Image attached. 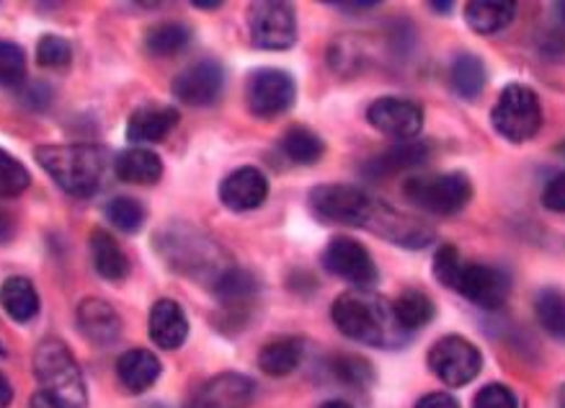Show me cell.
<instances>
[{"label": "cell", "mask_w": 565, "mask_h": 408, "mask_svg": "<svg viewBox=\"0 0 565 408\" xmlns=\"http://www.w3.org/2000/svg\"><path fill=\"white\" fill-rule=\"evenodd\" d=\"M488 84V70L478 55L463 52L455 63H452V88L463 101L480 99V93L486 91Z\"/></svg>", "instance_id": "cell-25"}, {"label": "cell", "mask_w": 565, "mask_h": 408, "mask_svg": "<svg viewBox=\"0 0 565 408\" xmlns=\"http://www.w3.org/2000/svg\"><path fill=\"white\" fill-rule=\"evenodd\" d=\"M117 375L130 393H145L160 377V360L147 349H130L119 357Z\"/></svg>", "instance_id": "cell-20"}, {"label": "cell", "mask_w": 565, "mask_h": 408, "mask_svg": "<svg viewBox=\"0 0 565 408\" xmlns=\"http://www.w3.org/2000/svg\"><path fill=\"white\" fill-rule=\"evenodd\" d=\"M13 239V218L9 210L0 207V243H9Z\"/></svg>", "instance_id": "cell-43"}, {"label": "cell", "mask_w": 565, "mask_h": 408, "mask_svg": "<svg viewBox=\"0 0 565 408\" xmlns=\"http://www.w3.org/2000/svg\"><path fill=\"white\" fill-rule=\"evenodd\" d=\"M248 29L258 49H289L297 42L295 9L281 0H258L248 9Z\"/></svg>", "instance_id": "cell-7"}, {"label": "cell", "mask_w": 565, "mask_h": 408, "mask_svg": "<svg viewBox=\"0 0 565 408\" xmlns=\"http://www.w3.org/2000/svg\"><path fill=\"white\" fill-rule=\"evenodd\" d=\"M189 337V321L176 300H158L151 310V339L160 349L174 352Z\"/></svg>", "instance_id": "cell-18"}, {"label": "cell", "mask_w": 565, "mask_h": 408, "mask_svg": "<svg viewBox=\"0 0 565 408\" xmlns=\"http://www.w3.org/2000/svg\"><path fill=\"white\" fill-rule=\"evenodd\" d=\"M254 398V381L237 373H225L204 383L189 408H248Z\"/></svg>", "instance_id": "cell-15"}, {"label": "cell", "mask_w": 565, "mask_h": 408, "mask_svg": "<svg viewBox=\"0 0 565 408\" xmlns=\"http://www.w3.org/2000/svg\"><path fill=\"white\" fill-rule=\"evenodd\" d=\"M214 298L225 306H233V302H243L256 298L258 293V282L251 272L237 269V266H230L218 277V282L212 285Z\"/></svg>", "instance_id": "cell-30"}, {"label": "cell", "mask_w": 565, "mask_h": 408, "mask_svg": "<svg viewBox=\"0 0 565 408\" xmlns=\"http://www.w3.org/2000/svg\"><path fill=\"white\" fill-rule=\"evenodd\" d=\"M3 354H5V349H3V346H0V357H3Z\"/></svg>", "instance_id": "cell-51"}, {"label": "cell", "mask_w": 565, "mask_h": 408, "mask_svg": "<svg viewBox=\"0 0 565 408\" xmlns=\"http://www.w3.org/2000/svg\"><path fill=\"white\" fill-rule=\"evenodd\" d=\"M392 313H396L400 331H419L434 318V302H431L429 295L421 293V289H406V293H400L398 300L392 302Z\"/></svg>", "instance_id": "cell-27"}, {"label": "cell", "mask_w": 565, "mask_h": 408, "mask_svg": "<svg viewBox=\"0 0 565 408\" xmlns=\"http://www.w3.org/2000/svg\"><path fill=\"white\" fill-rule=\"evenodd\" d=\"M429 365L439 381L452 388H463L480 375L483 354L465 337H444L431 346Z\"/></svg>", "instance_id": "cell-8"}, {"label": "cell", "mask_w": 565, "mask_h": 408, "mask_svg": "<svg viewBox=\"0 0 565 408\" xmlns=\"http://www.w3.org/2000/svg\"><path fill=\"white\" fill-rule=\"evenodd\" d=\"M160 256L166 258L170 269L184 274L191 279H210L212 285L218 277L230 266L225 264L228 258L222 254V249L212 239L199 233L195 228L174 225L168 230H160L158 239H155Z\"/></svg>", "instance_id": "cell-3"}, {"label": "cell", "mask_w": 565, "mask_h": 408, "mask_svg": "<svg viewBox=\"0 0 565 408\" xmlns=\"http://www.w3.org/2000/svg\"><path fill=\"white\" fill-rule=\"evenodd\" d=\"M333 323L346 339L359 341L369 346H388L396 341L400 326L392 313V302H388L372 289H348L333 302Z\"/></svg>", "instance_id": "cell-1"}, {"label": "cell", "mask_w": 565, "mask_h": 408, "mask_svg": "<svg viewBox=\"0 0 565 408\" xmlns=\"http://www.w3.org/2000/svg\"><path fill=\"white\" fill-rule=\"evenodd\" d=\"M429 9L436 11L439 16H447V13L455 11V3H450V0H447V3H439V0H434V3H429Z\"/></svg>", "instance_id": "cell-46"}, {"label": "cell", "mask_w": 565, "mask_h": 408, "mask_svg": "<svg viewBox=\"0 0 565 408\" xmlns=\"http://www.w3.org/2000/svg\"><path fill=\"white\" fill-rule=\"evenodd\" d=\"M114 170L122 181L153 187L163 176V161L158 158V153L147 151V147H130V151L117 155Z\"/></svg>", "instance_id": "cell-21"}, {"label": "cell", "mask_w": 565, "mask_h": 408, "mask_svg": "<svg viewBox=\"0 0 565 408\" xmlns=\"http://www.w3.org/2000/svg\"><path fill=\"white\" fill-rule=\"evenodd\" d=\"M0 306L16 323H29L40 316V295L26 277H9L0 285Z\"/></svg>", "instance_id": "cell-23"}, {"label": "cell", "mask_w": 565, "mask_h": 408, "mask_svg": "<svg viewBox=\"0 0 565 408\" xmlns=\"http://www.w3.org/2000/svg\"><path fill=\"white\" fill-rule=\"evenodd\" d=\"M40 166L63 191L88 199L101 187L107 155L99 145H42L34 151Z\"/></svg>", "instance_id": "cell-2"}, {"label": "cell", "mask_w": 565, "mask_h": 408, "mask_svg": "<svg viewBox=\"0 0 565 408\" xmlns=\"http://www.w3.org/2000/svg\"><path fill=\"white\" fill-rule=\"evenodd\" d=\"M21 101H24L26 107H32L34 111L47 109L52 101V88L47 84H32L24 91V96H21Z\"/></svg>", "instance_id": "cell-40"}, {"label": "cell", "mask_w": 565, "mask_h": 408, "mask_svg": "<svg viewBox=\"0 0 565 408\" xmlns=\"http://www.w3.org/2000/svg\"><path fill=\"white\" fill-rule=\"evenodd\" d=\"M178 124V111L174 107H143L130 117L128 140L130 143H160Z\"/></svg>", "instance_id": "cell-19"}, {"label": "cell", "mask_w": 565, "mask_h": 408, "mask_svg": "<svg viewBox=\"0 0 565 408\" xmlns=\"http://www.w3.org/2000/svg\"><path fill=\"white\" fill-rule=\"evenodd\" d=\"M517 19V5L509 0H475L465 5V21L475 34L490 36L503 32Z\"/></svg>", "instance_id": "cell-22"}, {"label": "cell", "mask_w": 565, "mask_h": 408, "mask_svg": "<svg viewBox=\"0 0 565 408\" xmlns=\"http://www.w3.org/2000/svg\"><path fill=\"white\" fill-rule=\"evenodd\" d=\"M191 42L189 26L176 24V21H168V24L153 26L145 36V49L151 52L153 57H174L181 52L186 44Z\"/></svg>", "instance_id": "cell-31"}, {"label": "cell", "mask_w": 565, "mask_h": 408, "mask_svg": "<svg viewBox=\"0 0 565 408\" xmlns=\"http://www.w3.org/2000/svg\"><path fill=\"white\" fill-rule=\"evenodd\" d=\"M70 60H73V47L68 40H63V36L47 34L42 36L40 44H36V63H40L42 68H49V70L68 68Z\"/></svg>", "instance_id": "cell-34"}, {"label": "cell", "mask_w": 565, "mask_h": 408, "mask_svg": "<svg viewBox=\"0 0 565 408\" xmlns=\"http://www.w3.org/2000/svg\"><path fill=\"white\" fill-rule=\"evenodd\" d=\"M416 408H459V404L447 393H429L416 404Z\"/></svg>", "instance_id": "cell-41"}, {"label": "cell", "mask_w": 565, "mask_h": 408, "mask_svg": "<svg viewBox=\"0 0 565 408\" xmlns=\"http://www.w3.org/2000/svg\"><path fill=\"white\" fill-rule=\"evenodd\" d=\"M26 76V57L19 44L0 40V86H19Z\"/></svg>", "instance_id": "cell-35"}, {"label": "cell", "mask_w": 565, "mask_h": 408, "mask_svg": "<svg viewBox=\"0 0 565 408\" xmlns=\"http://www.w3.org/2000/svg\"><path fill=\"white\" fill-rule=\"evenodd\" d=\"M32 408H63L57 404L55 398H49L47 393H34V398H32Z\"/></svg>", "instance_id": "cell-45"}, {"label": "cell", "mask_w": 565, "mask_h": 408, "mask_svg": "<svg viewBox=\"0 0 565 408\" xmlns=\"http://www.w3.org/2000/svg\"><path fill=\"white\" fill-rule=\"evenodd\" d=\"M78 329L96 346H109L122 337V318L107 300L86 298L78 302L76 310Z\"/></svg>", "instance_id": "cell-16"}, {"label": "cell", "mask_w": 565, "mask_h": 408, "mask_svg": "<svg viewBox=\"0 0 565 408\" xmlns=\"http://www.w3.org/2000/svg\"><path fill=\"white\" fill-rule=\"evenodd\" d=\"M11 400H13V388H11L9 377L0 373V408H9Z\"/></svg>", "instance_id": "cell-44"}, {"label": "cell", "mask_w": 565, "mask_h": 408, "mask_svg": "<svg viewBox=\"0 0 565 408\" xmlns=\"http://www.w3.org/2000/svg\"><path fill=\"white\" fill-rule=\"evenodd\" d=\"M331 9H341V11H352V13H359V11H372L375 9V0H364V3H341V0H331Z\"/></svg>", "instance_id": "cell-42"}, {"label": "cell", "mask_w": 565, "mask_h": 408, "mask_svg": "<svg viewBox=\"0 0 565 408\" xmlns=\"http://www.w3.org/2000/svg\"><path fill=\"white\" fill-rule=\"evenodd\" d=\"M197 9H204V11H218L222 3H218V0H195Z\"/></svg>", "instance_id": "cell-47"}, {"label": "cell", "mask_w": 565, "mask_h": 408, "mask_svg": "<svg viewBox=\"0 0 565 408\" xmlns=\"http://www.w3.org/2000/svg\"><path fill=\"white\" fill-rule=\"evenodd\" d=\"M403 191L423 212L450 218V214H457L470 205L473 181L467 179V174H463V170L436 176H411V179H406Z\"/></svg>", "instance_id": "cell-6"}, {"label": "cell", "mask_w": 565, "mask_h": 408, "mask_svg": "<svg viewBox=\"0 0 565 408\" xmlns=\"http://www.w3.org/2000/svg\"><path fill=\"white\" fill-rule=\"evenodd\" d=\"M281 153L297 166H312V163L323 158L325 143L308 128H292L281 137Z\"/></svg>", "instance_id": "cell-28"}, {"label": "cell", "mask_w": 565, "mask_h": 408, "mask_svg": "<svg viewBox=\"0 0 565 408\" xmlns=\"http://www.w3.org/2000/svg\"><path fill=\"white\" fill-rule=\"evenodd\" d=\"M147 210L135 197H114L107 205V220L122 233H137L145 225Z\"/></svg>", "instance_id": "cell-32"}, {"label": "cell", "mask_w": 565, "mask_h": 408, "mask_svg": "<svg viewBox=\"0 0 565 408\" xmlns=\"http://www.w3.org/2000/svg\"><path fill=\"white\" fill-rule=\"evenodd\" d=\"M321 408H352L346 404V400H329V404H323Z\"/></svg>", "instance_id": "cell-48"}, {"label": "cell", "mask_w": 565, "mask_h": 408, "mask_svg": "<svg viewBox=\"0 0 565 408\" xmlns=\"http://www.w3.org/2000/svg\"><path fill=\"white\" fill-rule=\"evenodd\" d=\"M473 408H517V396L507 385L490 383L486 388L478 390L473 400Z\"/></svg>", "instance_id": "cell-38"}, {"label": "cell", "mask_w": 565, "mask_h": 408, "mask_svg": "<svg viewBox=\"0 0 565 408\" xmlns=\"http://www.w3.org/2000/svg\"><path fill=\"white\" fill-rule=\"evenodd\" d=\"M431 145L426 140H406V143H398L383 151L375 158H369L364 163V176L369 179H388L392 174H400V170H411L416 166H421L423 161L429 158Z\"/></svg>", "instance_id": "cell-17"}, {"label": "cell", "mask_w": 565, "mask_h": 408, "mask_svg": "<svg viewBox=\"0 0 565 408\" xmlns=\"http://www.w3.org/2000/svg\"><path fill=\"white\" fill-rule=\"evenodd\" d=\"M542 205L550 212L565 214V174H557L553 181L547 184L545 191H542Z\"/></svg>", "instance_id": "cell-39"}, {"label": "cell", "mask_w": 565, "mask_h": 408, "mask_svg": "<svg viewBox=\"0 0 565 408\" xmlns=\"http://www.w3.org/2000/svg\"><path fill=\"white\" fill-rule=\"evenodd\" d=\"M490 124L503 140L517 145L538 137L542 130L540 96L524 84H509L490 111Z\"/></svg>", "instance_id": "cell-5"}, {"label": "cell", "mask_w": 565, "mask_h": 408, "mask_svg": "<svg viewBox=\"0 0 565 408\" xmlns=\"http://www.w3.org/2000/svg\"><path fill=\"white\" fill-rule=\"evenodd\" d=\"M302 360V341L300 339H277L269 341L258 352V367L272 377H287L295 373Z\"/></svg>", "instance_id": "cell-26"}, {"label": "cell", "mask_w": 565, "mask_h": 408, "mask_svg": "<svg viewBox=\"0 0 565 408\" xmlns=\"http://www.w3.org/2000/svg\"><path fill=\"white\" fill-rule=\"evenodd\" d=\"M225 88V70L218 60H199L174 80V96L186 107H210Z\"/></svg>", "instance_id": "cell-13"}, {"label": "cell", "mask_w": 565, "mask_h": 408, "mask_svg": "<svg viewBox=\"0 0 565 408\" xmlns=\"http://www.w3.org/2000/svg\"><path fill=\"white\" fill-rule=\"evenodd\" d=\"M323 266L333 277L354 285V289H372L380 279V272H377V264L369 251L359 241L346 239V235H339L325 246Z\"/></svg>", "instance_id": "cell-10"}, {"label": "cell", "mask_w": 565, "mask_h": 408, "mask_svg": "<svg viewBox=\"0 0 565 408\" xmlns=\"http://www.w3.org/2000/svg\"><path fill=\"white\" fill-rule=\"evenodd\" d=\"M459 272H463V258L455 246H439L434 254V277L447 289H455Z\"/></svg>", "instance_id": "cell-36"}, {"label": "cell", "mask_w": 565, "mask_h": 408, "mask_svg": "<svg viewBox=\"0 0 565 408\" xmlns=\"http://www.w3.org/2000/svg\"><path fill=\"white\" fill-rule=\"evenodd\" d=\"M557 400H561V408H565V385H563V390H561V396H557Z\"/></svg>", "instance_id": "cell-50"}, {"label": "cell", "mask_w": 565, "mask_h": 408, "mask_svg": "<svg viewBox=\"0 0 565 408\" xmlns=\"http://www.w3.org/2000/svg\"><path fill=\"white\" fill-rule=\"evenodd\" d=\"M555 13L561 16V21L565 24V3H555Z\"/></svg>", "instance_id": "cell-49"}, {"label": "cell", "mask_w": 565, "mask_h": 408, "mask_svg": "<svg viewBox=\"0 0 565 408\" xmlns=\"http://www.w3.org/2000/svg\"><path fill=\"white\" fill-rule=\"evenodd\" d=\"M333 370H336V375L341 377V381L348 385H356V388H364V385H369V381H372L369 362L362 357H354V354L352 357H348V354L339 357L336 362H333Z\"/></svg>", "instance_id": "cell-37"}, {"label": "cell", "mask_w": 565, "mask_h": 408, "mask_svg": "<svg viewBox=\"0 0 565 408\" xmlns=\"http://www.w3.org/2000/svg\"><path fill=\"white\" fill-rule=\"evenodd\" d=\"M91 258L96 272L109 282H122L130 274V262L122 246L114 241V235H109L107 230H93L91 233Z\"/></svg>", "instance_id": "cell-24"}, {"label": "cell", "mask_w": 565, "mask_h": 408, "mask_svg": "<svg viewBox=\"0 0 565 408\" xmlns=\"http://www.w3.org/2000/svg\"><path fill=\"white\" fill-rule=\"evenodd\" d=\"M248 109L258 120H277L295 107L297 86L289 73L279 68H262L248 80Z\"/></svg>", "instance_id": "cell-9"}, {"label": "cell", "mask_w": 565, "mask_h": 408, "mask_svg": "<svg viewBox=\"0 0 565 408\" xmlns=\"http://www.w3.org/2000/svg\"><path fill=\"white\" fill-rule=\"evenodd\" d=\"M367 122L383 135H388L398 143L416 140L423 128V109L411 99H398V96H383L372 101L367 109Z\"/></svg>", "instance_id": "cell-11"}, {"label": "cell", "mask_w": 565, "mask_h": 408, "mask_svg": "<svg viewBox=\"0 0 565 408\" xmlns=\"http://www.w3.org/2000/svg\"><path fill=\"white\" fill-rule=\"evenodd\" d=\"M455 293L463 295L473 306L496 310L507 302L511 293V277L498 266L488 264H463Z\"/></svg>", "instance_id": "cell-12"}, {"label": "cell", "mask_w": 565, "mask_h": 408, "mask_svg": "<svg viewBox=\"0 0 565 408\" xmlns=\"http://www.w3.org/2000/svg\"><path fill=\"white\" fill-rule=\"evenodd\" d=\"M34 375L42 393L63 408H88V393L76 357L59 339H44L34 349Z\"/></svg>", "instance_id": "cell-4"}, {"label": "cell", "mask_w": 565, "mask_h": 408, "mask_svg": "<svg viewBox=\"0 0 565 408\" xmlns=\"http://www.w3.org/2000/svg\"><path fill=\"white\" fill-rule=\"evenodd\" d=\"M29 184H32V174L24 163L0 147V199L21 197L29 189Z\"/></svg>", "instance_id": "cell-33"}, {"label": "cell", "mask_w": 565, "mask_h": 408, "mask_svg": "<svg viewBox=\"0 0 565 408\" xmlns=\"http://www.w3.org/2000/svg\"><path fill=\"white\" fill-rule=\"evenodd\" d=\"M266 199H269V179L254 166L233 170L220 184V202L233 212L258 210Z\"/></svg>", "instance_id": "cell-14"}, {"label": "cell", "mask_w": 565, "mask_h": 408, "mask_svg": "<svg viewBox=\"0 0 565 408\" xmlns=\"http://www.w3.org/2000/svg\"><path fill=\"white\" fill-rule=\"evenodd\" d=\"M534 313L542 329L557 341H565V293L557 287L540 289L534 298Z\"/></svg>", "instance_id": "cell-29"}]
</instances>
